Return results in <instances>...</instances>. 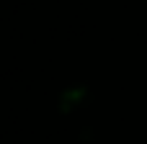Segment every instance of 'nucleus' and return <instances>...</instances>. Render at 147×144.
<instances>
[]
</instances>
